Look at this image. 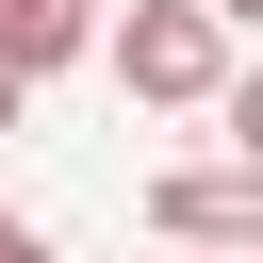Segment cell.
I'll list each match as a JSON object with an SVG mask.
<instances>
[{"mask_svg":"<svg viewBox=\"0 0 263 263\" xmlns=\"http://www.w3.org/2000/svg\"><path fill=\"white\" fill-rule=\"evenodd\" d=\"M99 49V0H0V82H49Z\"/></svg>","mask_w":263,"mask_h":263,"instance_id":"3","label":"cell"},{"mask_svg":"<svg viewBox=\"0 0 263 263\" xmlns=\"http://www.w3.org/2000/svg\"><path fill=\"white\" fill-rule=\"evenodd\" d=\"M16 99H33V82H0V132H16Z\"/></svg>","mask_w":263,"mask_h":263,"instance_id":"6","label":"cell"},{"mask_svg":"<svg viewBox=\"0 0 263 263\" xmlns=\"http://www.w3.org/2000/svg\"><path fill=\"white\" fill-rule=\"evenodd\" d=\"M197 263H247V247H197Z\"/></svg>","mask_w":263,"mask_h":263,"instance_id":"7","label":"cell"},{"mask_svg":"<svg viewBox=\"0 0 263 263\" xmlns=\"http://www.w3.org/2000/svg\"><path fill=\"white\" fill-rule=\"evenodd\" d=\"M115 82L197 115V99H230V33H214L197 0H132V16H115Z\"/></svg>","mask_w":263,"mask_h":263,"instance_id":"1","label":"cell"},{"mask_svg":"<svg viewBox=\"0 0 263 263\" xmlns=\"http://www.w3.org/2000/svg\"><path fill=\"white\" fill-rule=\"evenodd\" d=\"M197 16H214V33H247V16H263V0H197Z\"/></svg>","mask_w":263,"mask_h":263,"instance_id":"4","label":"cell"},{"mask_svg":"<svg viewBox=\"0 0 263 263\" xmlns=\"http://www.w3.org/2000/svg\"><path fill=\"white\" fill-rule=\"evenodd\" d=\"M148 230H181V247H263V164L230 148V164H181V181H148Z\"/></svg>","mask_w":263,"mask_h":263,"instance_id":"2","label":"cell"},{"mask_svg":"<svg viewBox=\"0 0 263 263\" xmlns=\"http://www.w3.org/2000/svg\"><path fill=\"white\" fill-rule=\"evenodd\" d=\"M0 263H49V247H33V230H16V214H0Z\"/></svg>","mask_w":263,"mask_h":263,"instance_id":"5","label":"cell"}]
</instances>
